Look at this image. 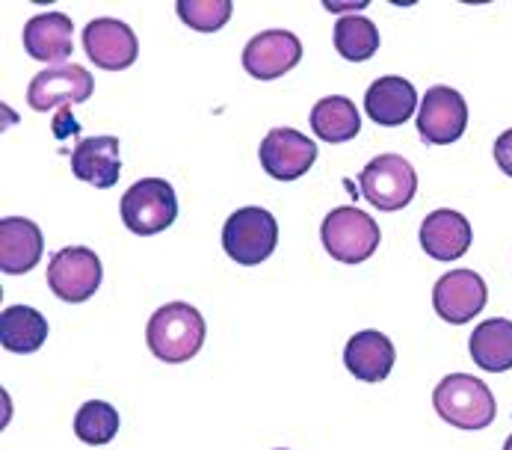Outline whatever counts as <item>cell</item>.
<instances>
[{
	"instance_id": "cell-1",
	"label": "cell",
	"mask_w": 512,
	"mask_h": 450,
	"mask_svg": "<svg viewBox=\"0 0 512 450\" xmlns=\"http://www.w3.org/2000/svg\"><path fill=\"white\" fill-rule=\"evenodd\" d=\"M148 350L169 365L190 362L205 344V320L187 302H166L151 314L146 326Z\"/></svg>"
},
{
	"instance_id": "cell-2",
	"label": "cell",
	"mask_w": 512,
	"mask_h": 450,
	"mask_svg": "<svg viewBox=\"0 0 512 450\" xmlns=\"http://www.w3.org/2000/svg\"><path fill=\"white\" fill-rule=\"evenodd\" d=\"M433 406L441 421L459 430H486L498 415L489 385L471 374L444 376L433 391Z\"/></svg>"
},
{
	"instance_id": "cell-3",
	"label": "cell",
	"mask_w": 512,
	"mask_h": 450,
	"mask_svg": "<svg viewBox=\"0 0 512 450\" xmlns=\"http://www.w3.org/2000/svg\"><path fill=\"white\" fill-rule=\"evenodd\" d=\"M279 243V225L264 208H240L222 225V249L231 261L255 267L273 255Z\"/></svg>"
},
{
	"instance_id": "cell-4",
	"label": "cell",
	"mask_w": 512,
	"mask_h": 450,
	"mask_svg": "<svg viewBox=\"0 0 512 450\" xmlns=\"http://www.w3.org/2000/svg\"><path fill=\"white\" fill-rule=\"evenodd\" d=\"M122 223L128 225L134 234L151 237L166 231L178 220V196L169 181L163 178H143L131 184L122 196Z\"/></svg>"
},
{
	"instance_id": "cell-5",
	"label": "cell",
	"mask_w": 512,
	"mask_h": 450,
	"mask_svg": "<svg viewBox=\"0 0 512 450\" xmlns=\"http://www.w3.org/2000/svg\"><path fill=\"white\" fill-rule=\"evenodd\" d=\"M326 252L341 264H362L379 246V225L359 208H335L320 225Z\"/></svg>"
},
{
	"instance_id": "cell-6",
	"label": "cell",
	"mask_w": 512,
	"mask_h": 450,
	"mask_svg": "<svg viewBox=\"0 0 512 450\" xmlns=\"http://www.w3.org/2000/svg\"><path fill=\"white\" fill-rule=\"evenodd\" d=\"M365 199L379 211H403L418 193L415 166L400 154H379L359 175Z\"/></svg>"
},
{
	"instance_id": "cell-7",
	"label": "cell",
	"mask_w": 512,
	"mask_h": 450,
	"mask_svg": "<svg viewBox=\"0 0 512 450\" xmlns=\"http://www.w3.org/2000/svg\"><path fill=\"white\" fill-rule=\"evenodd\" d=\"M101 261L86 246H66L48 264V285L63 302L89 300L101 288Z\"/></svg>"
},
{
	"instance_id": "cell-8",
	"label": "cell",
	"mask_w": 512,
	"mask_h": 450,
	"mask_svg": "<svg viewBox=\"0 0 512 450\" xmlns=\"http://www.w3.org/2000/svg\"><path fill=\"white\" fill-rule=\"evenodd\" d=\"M468 128V104L450 86L427 89L418 110V134L430 146H450Z\"/></svg>"
},
{
	"instance_id": "cell-9",
	"label": "cell",
	"mask_w": 512,
	"mask_h": 450,
	"mask_svg": "<svg viewBox=\"0 0 512 450\" xmlns=\"http://www.w3.org/2000/svg\"><path fill=\"white\" fill-rule=\"evenodd\" d=\"M95 89V80L92 75L83 69V66H74V63H66V66H51L45 72L30 80L27 86V104L36 110V113H48L54 107H69V104H83L89 101Z\"/></svg>"
},
{
	"instance_id": "cell-10",
	"label": "cell",
	"mask_w": 512,
	"mask_h": 450,
	"mask_svg": "<svg viewBox=\"0 0 512 450\" xmlns=\"http://www.w3.org/2000/svg\"><path fill=\"white\" fill-rule=\"evenodd\" d=\"M83 51L98 69L122 72L134 66L140 45L134 30L119 18H95L83 27Z\"/></svg>"
},
{
	"instance_id": "cell-11",
	"label": "cell",
	"mask_w": 512,
	"mask_h": 450,
	"mask_svg": "<svg viewBox=\"0 0 512 450\" xmlns=\"http://www.w3.org/2000/svg\"><path fill=\"white\" fill-rule=\"evenodd\" d=\"M258 157H261L264 172L273 175L276 181H296L314 166L317 143H311L305 134H299L293 128H273L264 137Z\"/></svg>"
},
{
	"instance_id": "cell-12",
	"label": "cell",
	"mask_w": 512,
	"mask_h": 450,
	"mask_svg": "<svg viewBox=\"0 0 512 450\" xmlns=\"http://www.w3.org/2000/svg\"><path fill=\"white\" fill-rule=\"evenodd\" d=\"M489 300L486 282L474 273V270H450L439 279V285L433 288V308L441 320L459 326L468 323L471 317H477Z\"/></svg>"
},
{
	"instance_id": "cell-13",
	"label": "cell",
	"mask_w": 512,
	"mask_h": 450,
	"mask_svg": "<svg viewBox=\"0 0 512 450\" xmlns=\"http://www.w3.org/2000/svg\"><path fill=\"white\" fill-rule=\"evenodd\" d=\"M302 60V42L291 30H264L243 48V69L258 80L288 75Z\"/></svg>"
},
{
	"instance_id": "cell-14",
	"label": "cell",
	"mask_w": 512,
	"mask_h": 450,
	"mask_svg": "<svg viewBox=\"0 0 512 450\" xmlns=\"http://www.w3.org/2000/svg\"><path fill=\"white\" fill-rule=\"evenodd\" d=\"M24 48L39 63L69 60L74 51V24L63 12H42L24 24Z\"/></svg>"
},
{
	"instance_id": "cell-15",
	"label": "cell",
	"mask_w": 512,
	"mask_h": 450,
	"mask_svg": "<svg viewBox=\"0 0 512 450\" xmlns=\"http://www.w3.org/2000/svg\"><path fill=\"white\" fill-rule=\"evenodd\" d=\"M418 92L406 77H379L367 86L365 110L367 119H373L382 128H397L415 116Z\"/></svg>"
},
{
	"instance_id": "cell-16",
	"label": "cell",
	"mask_w": 512,
	"mask_h": 450,
	"mask_svg": "<svg viewBox=\"0 0 512 450\" xmlns=\"http://www.w3.org/2000/svg\"><path fill=\"white\" fill-rule=\"evenodd\" d=\"M45 249V237L39 225L24 217H3L0 220V270L9 276L30 273Z\"/></svg>"
},
{
	"instance_id": "cell-17",
	"label": "cell",
	"mask_w": 512,
	"mask_h": 450,
	"mask_svg": "<svg viewBox=\"0 0 512 450\" xmlns=\"http://www.w3.org/2000/svg\"><path fill=\"white\" fill-rule=\"evenodd\" d=\"M72 172L74 178L98 187V190H110L119 175H122V163H119V140L116 137H86L80 140L72 151Z\"/></svg>"
},
{
	"instance_id": "cell-18",
	"label": "cell",
	"mask_w": 512,
	"mask_h": 450,
	"mask_svg": "<svg viewBox=\"0 0 512 450\" xmlns=\"http://www.w3.org/2000/svg\"><path fill=\"white\" fill-rule=\"evenodd\" d=\"M421 246L436 261H459L471 249V225L450 208L433 211L421 223Z\"/></svg>"
},
{
	"instance_id": "cell-19",
	"label": "cell",
	"mask_w": 512,
	"mask_h": 450,
	"mask_svg": "<svg viewBox=\"0 0 512 450\" xmlns=\"http://www.w3.org/2000/svg\"><path fill=\"white\" fill-rule=\"evenodd\" d=\"M344 365L362 382H382L394 368V344L376 329L356 332L344 347Z\"/></svg>"
},
{
	"instance_id": "cell-20",
	"label": "cell",
	"mask_w": 512,
	"mask_h": 450,
	"mask_svg": "<svg viewBox=\"0 0 512 450\" xmlns=\"http://www.w3.org/2000/svg\"><path fill=\"white\" fill-rule=\"evenodd\" d=\"M471 359L489 374H504L512 368V323L507 317H492L471 332Z\"/></svg>"
},
{
	"instance_id": "cell-21",
	"label": "cell",
	"mask_w": 512,
	"mask_h": 450,
	"mask_svg": "<svg viewBox=\"0 0 512 450\" xmlns=\"http://www.w3.org/2000/svg\"><path fill=\"white\" fill-rule=\"evenodd\" d=\"M48 338V320L30 305H9L0 314V344L9 353H36Z\"/></svg>"
},
{
	"instance_id": "cell-22",
	"label": "cell",
	"mask_w": 512,
	"mask_h": 450,
	"mask_svg": "<svg viewBox=\"0 0 512 450\" xmlns=\"http://www.w3.org/2000/svg\"><path fill=\"white\" fill-rule=\"evenodd\" d=\"M311 128L323 143H350L362 131L359 110L344 95L320 98L311 110Z\"/></svg>"
},
{
	"instance_id": "cell-23",
	"label": "cell",
	"mask_w": 512,
	"mask_h": 450,
	"mask_svg": "<svg viewBox=\"0 0 512 450\" xmlns=\"http://www.w3.org/2000/svg\"><path fill=\"white\" fill-rule=\"evenodd\" d=\"M335 48L350 63H365L379 48V30L365 15H344L335 24Z\"/></svg>"
},
{
	"instance_id": "cell-24",
	"label": "cell",
	"mask_w": 512,
	"mask_h": 450,
	"mask_svg": "<svg viewBox=\"0 0 512 450\" xmlns=\"http://www.w3.org/2000/svg\"><path fill=\"white\" fill-rule=\"evenodd\" d=\"M74 433L86 445H107L119 433V412L104 400H89L74 415Z\"/></svg>"
},
{
	"instance_id": "cell-25",
	"label": "cell",
	"mask_w": 512,
	"mask_h": 450,
	"mask_svg": "<svg viewBox=\"0 0 512 450\" xmlns=\"http://www.w3.org/2000/svg\"><path fill=\"white\" fill-rule=\"evenodd\" d=\"M178 18L202 33H217L222 24L231 18V0H178L175 3Z\"/></svg>"
},
{
	"instance_id": "cell-26",
	"label": "cell",
	"mask_w": 512,
	"mask_h": 450,
	"mask_svg": "<svg viewBox=\"0 0 512 450\" xmlns=\"http://www.w3.org/2000/svg\"><path fill=\"white\" fill-rule=\"evenodd\" d=\"M495 163L501 166V172H507L512 178V128L495 140Z\"/></svg>"
},
{
	"instance_id": "cell-27",
	"label": "cell",
	"mask_w": 512,
	"mask_h": 450,
	"mask_svg": "<svg viewBox=\"0 0 512 450\" xmlns=\"http://www.w3.org/2000/svg\"><path fill=\"white\" fill-rule=\"evenodd\" d=\"M504 450H512V436L507 439V442H504Z\"/></svg>"
}]
</instances>
